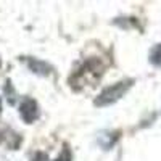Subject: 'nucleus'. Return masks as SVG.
I'll return each mask as SVG.
<instances>
[{
    "label": "nucleus",
    "mask_w": 161,
    "mask_h": 161,
    "mask_svg": "<svg viewBox=\"0 0 161 161\" xmlns=\"http://www.w3.org/2000/svg\"><path fill=\"white\" fill-rule=\"evenodd\" d=\"M132 86V80H119V82L106 87L100 95L95 98V103L97 106H106V105H111L114 102H118L121 97L126 95V92L130 89Z\"/></svg>",
    "instance_id": "1"
},
{
    "label": "nucleus",
    "mask_w": 161,
    "mask_h": 161,
    "mask_svg": "<svg viewBox=\"0 0 161 161\" xmlns=\"http://www.w3.org/2000/svg\"><path fill=\"white\" fill-rule=\"evenodd\" d=\"M19 114H21L24 123H28V124L34 123V121L39 118V106H37V103L34 100H31V98H24L21 102V105H19Z\"/></svg>",
    "instance_id": "2"
},
{
    "label": "nucleus",
    "mask_w": 161,
    "mask_h": 161,
    "mask_svg": "<svg viewBox=\"0 0 161 161\" xmlns=\"http://www.w3.org/2000/svg\"><path fill=\"white\" fill-rule=\"evenodd\" d=\"M150 61L155 64V66H161V44H158L152 53H150Z\"/></svg>",
    "instance_id": "3"
},
{
    "label": "nucleus",
    "mask_w": 161,
    "mask_h": 161,
    "mask_svg": "<svg viewBox=\"0 0 161 161\" xmlns=\"http://www.w3.org/2000/svg\"><path fill=\"white\" fill-rule=\"evenodd\" d=\"M55 161H71V153H69V150H68V148H63L61 155H60Z\"/></svg>",
    "instance_id": "4"
},
{
    "label": "nucleus",
    "mask_w": 161,
    "mask_h": 161,
    "mask_svg": "<svg viewBox=\"0 0 161 161\" xmlns=\"http://www.w3.org/2000/svg\"><path fill=\"white\" fill-rule=\"evenodd\" d=\"M32 161H47V155L45 153H36L34 155V158H32Z\"/></svg>",
    "instance_id": "5"
},
{
    "label": "nucleus",
    "mask_w": 161,
    "mask_h": 161,
    "mask_svg": "<svg viewBox=\"0 0 161 161\" xmlns=\"http://www.w3.org/2000/svg\"><path fill=\"white\" fill-rule=\"evenodd\" d=\"M0 106H2V105H0Z\"/></svg>",
    "instance_id": "6"
}]
</instances>
